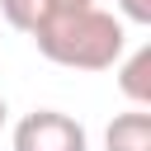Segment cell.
Here are the masks:
<instances>
[{
	"mask_svg": "<svg viewBox=\"0 0 151 151\" xmlns=\"http://www.w3.org/2000/svg\"><path fill=\"white\" fill-rule=\"evenodd\" d=\"M104 151H151V113L146 109H127L104 127Z\"/></svg>",
	"mask_w": 151,
	"mask_h": 151,
	"instance_id": "cell-4",
	"label": "cell"
},
{
	"mask_svg": "<svg viewBox=\"0 0 151 151\" xmlns=\"http://www.w3.org/2000/svg\"><path fill=\"white\" fill-rule=\"evenodd\" d=\"M118 19L123 24H151V0H118Z\"/></svg>",
	"mask_w": 151,
	"mask_h": 151,
	"instance_id": "cell-6",
	"label": "cell"
},
{
	"mask_svg": "<svg viewBox=\"0 0 151 151\" xmlns=\"http://www.w3.org/2000/svg\"><path fill=\"white\" fill-rule=\"evenodd\" d=\"M113 66H118V90L127 94V104L151 109V42H142L132 57L123 52Z\"/></svg>",
	"mask_w": 151,
	"mask_h": 151,
	"instance_id": "cell-3",
	"label": "cell"
},
{
	"mask_svg": "<svg viewBox=\"0 0 151 151\" xmlns=\"http://www.w3.org/2000/svg\"><path fill=\"white\" fill-rule=\"evenodd\" d=\"M38 52L66 71H113V61L127 52V28L118 14L99 9V5H80V9H52L33 33Z\"/></svg>",
	"mask_w": 151,
	"mask_h": 151,
	"instance_id": "cell-1",
	"label": "cell"
},
{
	"mask_svg": "<svg viewBox=\"0 0 151 151\" xmlns=\"http://www.w3.org/2000/svg\"><path fill=\"white\" fill-rule=\"evenodd\" d=\"M5 123H9V104H5V94H0V132H5Z\"/></svg>",
	"mask_w": 151,
	"mask_h": 151,
	"instance_id": "cell-8",
	"label": "cell"
},
{
	"mask_svg": "<svg viewBox=\"0 0 151 151\" xmlns=\"http://www.w3.org/2000/svg\"><path fill=\"white\" fill-rule=\"evenodd\" d=\"M14 151H90V132L61 109H33L14 123Z\"/></svg>",
	"mask_w": 151,
	"mask_h": 151,
	"instance_id": "cell-2",
	"label": "cell"
},
{
	"mask_svg": "<svg viewBox=\"0 0 151 151\" xmlns=\"http://www.w3.org/2000/svg\"><path fill=\"white\" fill-rule=\"evenodd\" d=\"M0 14H5V24H9V28L33 33V28L52 14V5H47V0H0Z\"/></svg>",
	"mask_w": 151,
	"mask_h": 151,
	"instance_id": "cell-5",
	"label": "cell"
},
{
	"mask_svg": "<svg viewBox=\"0 0 151 151\" xmlns=\"http://www.w3.org/2000/svg\"><path fill=\"white\" fill-rule=\"evenodd\" d=\"M52 9H80V5H94V0H47Z\"/></svg>",
	"mask_w": 151,
	"mask_h": 151,
	"instance_id": "cell-7",
	"label": "cell"
}]
</instances>
